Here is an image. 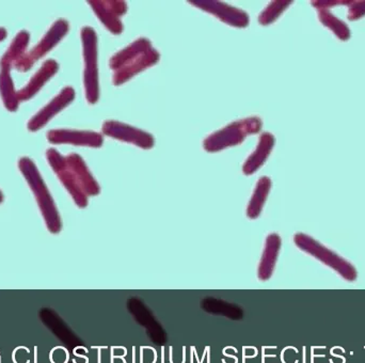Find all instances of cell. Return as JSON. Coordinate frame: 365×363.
<instances>
[{"label":"cell","instance_id":"12","mask_svg":"<svg viewBox=\"0 0 365 363\" xmlns=\"http://www.w3.org/2000/svg\"><path fill=\"white\" fill-rule=\"evenodd\" d=\"M47 140L53 145H74L81 147L101 148L103 136L89 131L53 130L46 135Z\"/></svg>","mask_w":365,"mask_h":363},{"label":"cell","instance_id":"24","mask_svg":"<svg viewBox=\"0 0 365 363\" xmlns=\"http://www.w3.org/2000/svg\"><path fill=\"white\" fill-rule=\"evenodd\" d=\"M2 202H4V195H2L1 191H0V204H1Z\"/></svg>","mask_w":365,"mask_h":363},{"label":"cell","instance_id":"16","mask_svg":"<svg viewBox=\"0 0 365 363\" xmlns=\"http://www.w3.org/2000/svg\"><path fill=\"white\" fill-rule=\"evenodd\" d=\"M274 145V137L270 133H264L259 138L255 151L249 156L248 160L242 166V173L246 175H251L257 173L267 160L268 156L272 153Z\"/></svg>","mask_w":365,"mask_h":363},{"label":"cell","instance_id":"19","mask_svg":"<svg viewBox=\"0 0 365 363\" xmlns=\"http://www.w3.org/2000/svg\"><path fill=\"white\" fill-rule=\"evenodd\" d=\"M319 17L321 23L326 27L329 28L340 40L347 41L351 38V29L344 21L334 16L329 10L323 9L319 10Z\"/></svg>","mask_w":365,"mask_h":363},{"label":"cell","instance_id":"5","mask_svg":"<svg viewBox=\"0 0 365 363\" xmlns=\"http://www.w3.org/2000/svg\"><path fill=\"white\" fill-rule=\"evenodd\" d=\"M81 42H83V60H85L86 98L90 104H96L100 98L98 72V36L93 28L83 27L81 29Z\"/></svg>","mask_w":365,"mask_h":363},{"label":"cell","instance_id":"17","mask_svg":"<svg viewBox=\"0 0 365 363\" xmlns=\"http://www.w3.org/2000/svg\"><path fill=\"white\" fill-rule=\"evenodd\" d=\"M66 158H68V162L71 163V165H72L75 170H76L86 195H87L88 197H94V195H100V185H98L96 180L94 179L91 173H90L83 158H81L78 154L75 153L70 154V155L66 156Z\"/></svg>","mask_w":365,"mask_h":363},{"label":"cell","instance_id":"18","mask_svg":"<svg viewBox=\"0 0 365 363\" xmlns=\"http://www.w3.org/2000/svg\"><path fill=\"white\" fill-rule=\"evenodd\" d=\"M270 188H272V180L269 178L263 177L259 180L247 208L248 218L257 219L261 215L264 204L269 195Z\"/></svg>","mask_w":365,"mask_h":363},{"label":"cell","instance_id":"9","mask_svg":"<svg viewBox=\"0 0 365 363\" xmlns=\"http://www.w3.org/2000/svg\"><path fill=\"white\" fill-rule=\"evenodd\" d=\"M192 6L218 17L221 21L236 28H246L249 25V16L245 11L234 8L220 1H190Z\"/></svg>","mask_w":365,"mask_h":363},{"label":"cell","instance_id":"13","mask_svg":"<svg viewBox=\"0 0 365 363\" xmlns=\"http://www.w3.org/2000/svg\"><path fill=\"white\" fill-rule=\"evenodd\" d=\"M14 66V62L6 56H2L0 59V96L6 111L14 113L19 108V101L17 92L11 77V68Z\"/></svg>","mask_w":365,"mask_h":363},{"label":"cell","instance_id":"2","mask_svg":"<svg viewBox=\"0 0 365 363\" xmlns=\"http://www.w3.org/2000/svg\"><path fill=\"white\" fill-rule=\"evenodd\" d=\"M19 168L36 197L47 229L51 233H60L62 223L59 212L36 164L29 158H21L19 162Z\"/></svg>","mask_w":365,"mask_h":363},{"label":"cell","instance_id":"20","mask_svg":"<svg viewBox=\"0 0 365 363\" xmlns=\"http://www.w3.org/2000/svg\"><path fill=\"white\" fill-rule=\"evenodd\" d=\"M292 1H274L259 15V21L261 25H269L274 23L289 6Z\"/></svg>","mask_w":365,"mask_h":363},{"label":"cell","instance_id":"4","mask_svg":"<svg viewBox=\"0 0 365 363\" xmlns=\"http://www.w3.org/2000/svg\"><path fill=\"white\" fill-rule=\"evenodd\" d=\"M294 242L300 250L312 255L328 267L336 270L346 281H355L358 278V272L353 264L343 259L338 253L328 249L311 236L304 233H297L294 236Z\"/></svg>","mask_w":365,"mask_h":363},{"label":"cell","instance_id":"3","mask_svg":"<svg viewBox=\"0 0 365 363\" xmlns=\"http://www.w3.org/2000/svg\"><path fill=\"white\" fill-rule=\"evenodd\" d=\"M261 130V119L257 117L247 118L229 124L222 130L210 135L204 140L203 147L205 151L210 153L222 151L227 148L240 145L249 135L257 134Z\"/></svg>","mask_w":365,"mask_h":363},{"label":"cell","instance_id":"6","mask_svg":"<svg viewBox=\"0 0 365 363\" xmlns=\"http://www.w3.org/2000/svg\"><path fill=\"white\" fill-rule=\"evenodd\" d=\"M47 162L57 175L58 179L62 183L71 197L74 200L78 208H85L88 205V195L83 191L81 180L74 167L70 164L66 156L60 154L57 150L49 149L46 151Z\"/></svg>","mask_w":365,"mask_h":363},{"label":"cell","instance_id":"10","mask_svg":"<svg viewBox=\"0 0 365 363\" xmlns=\"http://www.w3.org/2000/svg\"><path fill=\"white\" fill-rule=\"evenodd\" d=\"M74 98L75 91L72 87H66L62 89V91L56 98H53L51 102H49L44 108L41 109L36 116L30 119L27 126L28 131L34 133L44 128L57 113L68 107L74 101Z\"/></svg>","mask_w":365,"mask_h":363},{"label":"cell","instance_id":"14","mask_svg":"<svg viewBox=\"0 0 365 363\" xmlns=\"http://www.w3.org/2000/svg\"><path fill=\"white\" fill-rule=\"evenodd\" d=\"M59 70V64L55 60L49 59L44 62L40 70L30 79L27 86L17 91V98L19 102L29 101L40 91L41 88L44 87L45 83L55 76Z\"/></svg>","mask_w":365,"mask_h":363},{"label":"cell","instance_id":"21","mask_svg":"<svg viewBox=\"0 0 365 363\" xmlns=\"http://www.w3.org/2000/svg\"><path fill=\"white\" fill-rule=\"evenodd\" d=\"M365 15V0L364 1H351L349 6L347 19L351 21L361 19Z\"/></svg>","mask_w":365,"mask_h":363},{"label":"cell","instance_id":"11","mask_svg":"<svg viewBox=\"0 0 365 363\" xmlns=\"http://www.w3.org/2000/svg\"><path fill=\"white\" fill-rule=\"evenodd\" d=\"M96 16L103 25L113 34L123 32L121 17L128 12V4L124 1H89Z\"/></svg>","mask_w":365,"mask_h":363},{"label":"cell","instance_id":"15","mask_svg":"<svg viewBox=\"0 0 365 363\" xmlns=\"http://www.w3.org/2000/svg\"><path fill=\"white\" fill-rule=\"evenodd\" d=\"M281 245H282V240L277 233L269 234L266 238L265 247H264L263 255H262L259 270H257V277L259 280L267 281L272 278L279 252H280Z\"/></svg>","mask_w":365,"mask_h":363},{"label":"cell","instance_id":"1","mask_svg":"<svg viewBox=\"0 0 365 363\" xmlns=\"http://www.w3.org/2000/svg\"><path fill=\"white\" fill-rule=\"evenodd\" d=\"M160 53L147 39L140 38L113 56L110 68L113 72V83L121 86L147 68L160 61Z\"/></svg>","mask_w":365,"mask_h":363},{"label":"cell","instance_id":"7","mask_svg":"<svg viewBox=\"0 0 365 363\" xmlns=\"http://www.w3.org/2000/svg\"><path fill=\"white\" fill-rule=\"evenodd\" d=\"M68 28L70 26L66 19L56 21L51 29L41 39L40 42L15 62L14 68L21 73L29 71L36 62L48 53L66 36Z\"/></svg>","mask_w":365,"mask_h":363},{"label":"cell","instance_id":"22","mask_svg":"<svg viewBox=\"0 0 365 363\" xmlns=\"http://www.w3.org/2000/svg\"><path fill=\"white\" fill-rule=\"evenodd\" d=\"M351 1H349V0H324V1H312V6H314V8H317V10H323V9H327V10H329V8H331V6H349V4H351Z\"/></svg>","mask_w":365,"mask_h":363},{"label":"cell","instance_id":"8","mask_svg":"<svg viewBox=\"0 0 365 363\" xmlns=\"http://www.w3.org/2000/svg\"><path fill=\"white\" fill-rule=\"evenodd\" d=\"M103 133L110 138L132 143L141 149L149 150L154 147L153 136L145 131L138 130L118 121H106L103 124Z\"/></svg>","mask_w":365,"mask_h":363},{"label":"cell","instance_id":"23","mask_svg":"<svg viewBox=\"0 0 365 363\" xmlns=\"http://www.w3.org/2000/svg\"><path fill=\"white\" fill-rule=\"evenodd\" d=\"M6 34H8L6 30L4 29V28H0V42H1V41H4V39L6 38Z\"/></svg>","mask_w":365,"mask_h":363}]
</instances>
